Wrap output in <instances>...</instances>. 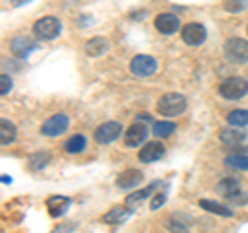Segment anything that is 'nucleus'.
<instances>
[{
  "instance_id": "17",
  "label": "nucleus",
  "mask_w": 248,
  "mask_h": 233,
  "mask_svg": "<svg viewBox=\"0 0 248 233\" xmlns=\"http://www.w3.org/2000/svg\"><path fill=\"white\" fill-rule=\"evenodd\" d=\"M219 138L223 145L240 146V143H244V138H246V132H240V128H226L219 134Z\"/></svg>"
},
{
  "instance_id": "23",
  "label": "nucleus",
  "mask_w": 248,
  "mask_h": 233,
  "mask_svg": "<svg viewBox=\"0 0 248 233\" xmlns=\"http://www.w3.org/2000/svg\"><path fill=\"white\" fill-rule=\"evenodd\" d=\"M228 124L230 126H236V128H242L248 126V110H234L228 114Z\"/></svg>"
},
{
  "instance_id": "12",
  "label": "nucleus",
  "mask_w": 248,
  "mask_h": 233,
  "mask_svg": "<svg viewBox=\"0 0 248 233\" xmlns=\"http://www.w3.org/2000/svg\"><path fill=\"white\" fill-rule=\"evenodd\" d=\"M37 48V42L35 40H31V37H25V35H19V37H15L13 44H11V50L13 54L17 58H25L27 54L31 50H35Z\"/></svg>"
},
{
  "instance_id": "14",
  "label": "nucleus",
  "mask_w": 248,
  "mask_h": 233,
  "mask_svg": "<svg viewBox=\"0 0 248 233\" xmlns=\"http://www.w3.org/2000/svg\"><path fill=\"white\" fill-rule=\"evenodd\" d=\"M157 186H159V182H153L151 186H147V188L139 190V192H135V194H130V196L126 198V208H130V211H135V208H137L139 204H141L143 200H145L147 196H149V194H151L155 188H157Z\"/></svg>"
},
{
  "instance_id": "11",
  "label": "nucleus",
  "mask_w": 248,
  "mask_h": 233,
  "mask_svg": "<svg viewBox=\"0 0 248 233\" xmlns=\"http://www.w3.org/2000/svg\"><path fill=\"white\" fill-rule=\"evenodd\" d=\"M164 153H166V146L161 145V143H147L141 151H139V161L141 163H153V161H157L164 157Z\"/></svg>"
},
{
  "instance_id": "10",
  "label": "nucleus",
  "mask_w": 248,
  "mask_h": 233,
  "mask_svg": "<svg viewBox=\"0 0 248 233\" xmlns=\"http://www.w3.org/2000/svg\"><path fill=\"white\" fill-rule=\"evenodd\" d=\"M147 134H149V130L143 122H135L133 126H128V130L124 132V143L128 146H141V143H145Z\"/></svg>"
},
{
  "instance_id": "22",
  "label": "nucleus",
  "mask_w": 248,
  "mask_h": 233,
  "mask_svg": "<svg viewBox=\"0 0 248 233\" xmlns=\"http://www.w3.org/2000/svg\"><path fill=\"white\" fill-rule=\"evenodd\" d=\"M217 192L223 194L226 198H230L232 194L240 192V184H238V180H234V177H226V180H221L219 186H217Z\"/></svg>"
},
{
  "instance_id": "15",
  "label": "nucleus",
  "mask_w": 248,
  "mask_h": 233,
  "mask_svg": "<svg viewBox=\"0 0 248 233\" xmlns=\"http://www.w3.org/2000/svg\"><path fill=\"white\" fill-rule=\"evenodd\" d=\"M68 206H71V200H68L66 196H52V198H48V213L52 217L64 215Z\"/></svg>"
},
{
  "instance_id": "16",
  "label": "nucleus",
  "mask_w": 248,
  "mask_h": 233,
  "mask_svg": "<svg viewBox=\"0 0 248 233\" xmlns=\"http://www.w3.org/2000/svg\"><path fill=\"white\" fill-rule=\"evenodd\" d=\"M110 48V44H108V40H104V37H93V40H89L87 44H85V52H87V56H102V54H106V50Z\"/></svg>"
},
{
  "instance_id": "25",
  "label": "nucleus",
  "mask_w": 248,
  "mask_h": 233,
  "mask_svg": "<svg viewBox=\"0 0 248 233\" xmlns=\"http://www.w3.org/2000/svg\"><path fill=\"white\" fill-rule=\"evenodd\" d=\"M174 130H176V126L172 122H155L153 124V134L157 138H168Z\"/></svg>"
},
{
  "instance_id": "2",
  "label": "nucleus",
  "mask_w": 248,
  "mask_h": 233,
  "mask_svg": "<svg viewBox=\"0 0 248 233\" xmlns=\"http://www.w3.org/2000/svg\"><path fill=\"white\" fill-rule=\"evenodd\" d=\"M248 93V81L240 76H230L219 85V95L228 102H238Z\"/></svg>"
},
{
  "instance_id": "7",
  "label": "nucleus",
  "mask_w": 248,
  "mask_h": 233,
  "mask_svg": "<svg viewBox=\"0 0 248 233\" xmlns=\"http://www.w3.org/2000/svg\"><path fill=\"white\" fill-rule=\"evenodd\" d=\"M207 40V29L201 23H188L182 27V42L186 45H201Z\"/></svg>"
},
{
  "instance_id": "4",
  "label": "nucleus",
  "mask_w": 248,
  "mask_h": 233,
  "mask_svg": "<svg viewBox=\"0 0 248 233\" xmlns=\"http://www.w3.org/2000/svg\"><path fill=\"white\" fill-rule=\"evenodd\" d=\"M130 73H133L135 76H139V79L151 76V74L157 73V60L151 58V56H145V54L135 56L133 60H130Z\"/></svg>"
},
{
  "instance_id": "27",
  "label": "nucleus",
  "mask_w": 248,
  "mask_h": 233,
  "mask_svg": "<svg viewBox=\"0 0 248 233\" xmlns=\"http://www.w3.org/2000/svg\"><path fill=\"white\" fill-rule=\"evenodd\" d=\"M223 6H226V11H230V13H240L248 6V0H226Z\"/></svg>"
},
{
  "instance_id": "20",
  "label": "nucleus",
  "mask_w": 248,
  "mask_h": 233,
  "mask_svg": "<svg viewBox=\"0 0 248 233\" xmlns=\"http://www.w3.org/2000/svg\"><path fill=\"white\" fill-rule=\"evenodd\" d=\"M128 213H130V208L116 206V208H112V211L104 217V221L110 223V225H118V223H124V221L128 219Z\"/></svg>"
},
{
  "instance_id": "30",
  "label": "nucleus",
  "mask_w": 248,
  "mask_h": 233,
  "mask_svg": "<svg viewBox=\"0 0 248 233\" xmlns=\"http://www.w3.org/2000/svg\"><path fill=\"white\" fill-rule=\"evenodd\" d=\"M228 200H230V203H234V204H246V203H248L246 194H242V192H236V194H232V196H230Z\"/></svg>"
},
{
  "instance_id": "13",
  "label": "nucleus",
  "mask_w": 248,
  "mask_h": 233,
  "mask_svg": "<svg viewBox=\"0 0 248 233\" xmlns=\"http://www.w3.org/2000/svg\"><path fill=\"white\" fill-rule=\"evenodd\" d=\"M141 182H143V174L139 172V169H128V172L118 175V188H122V190H130Z\"/></svg>"
},
{
  "instance_id": "28",
  "label": "nucleus",
  "mask_w": 248,
  "mask_h": 233,
  "mask_svg": "<svg viewBox=\"0 0 248 233\" xmlns=\"http://www.w3.org/2000/svg\"><path fill=\"white\" fill-rule=\"evenodd\" d=\"M11 89H13V79L9 74H2L0 76V93H2V95H9Z\"/></svg>"
},
{
  "instance_id": "1",
  "label": "nucleus",
  "mask_w": 248,
  "mask_h": 233,
  "mask_svg": "<svg viewBox=\"0 0 248 233\" xmlns=\"http://www.w3.org/2000/svg\"><path fill=\"white\" fill-rule=\"evenodd\" d=\"M184 110H186V97L180 95V93H166L157 102V112L161 116H168V118L180 116Z\"/></svg>"
},
{
  "instance_id": "24",
  "label": "nucleus",
  "mask_w": 248,
  "mask_h": 233,
  "mask_svg": "<svg viewBox=\"0 0 248 233\" xmlns=\"http://www.w3.org/2000/svg\"><path fill=\"white\" fill-rule=\"evenodd\" d=\"M48 163H50V155L48 153H33V155H31V157H29V169H31V172H37V169H44L46 165H48Z\"/></svg>"
},
{
  "instance_id": "3",
  "label": "nucleus",
  "mask_w": 248,
  "mask_h": 233,
  "mask_svg": "<svg viewBox=\"0 0 248 233\" xmlns=\"http://www.w3.org/2000/svg\"><path fill=\"white\" fill-rule=\"evenodd\" d=\"M60 31H62V23L56 17H42L33 23V33L37 40H44V42L56 40Z\"/></svg>"
},
{
  "instance_id": "18",
  "label": "nucleus",
  "mask_w": 248,
  "mask_h": 233,
  "mask_svg": "<svg viewBox=\"0 0 248 233\" xmlns=\"http://www.w3.org/2000/svg\"><path fill=\"white\" fill-rule=\"evenodd\" d=\"M15 136H17V128H15V124L9 122L6 118H2L0 120V143L6 146V145H11L15 141Z\"/></svg>"
},
{
  "instance_id": "8",
  "label": "nucleus",
  "mask_w": 248,
  "mask_h": 233,
  "mask_svg": "<svg viewBox=\"0 0 248 233\" xmlns=\"http://www.w3.org/2000/svg\"><path fill=\"white\" fill-rule=\"evenodd\" d=\"M66 128H68V116L56 114L42 124V134L44 136H60L62 132H66Z\"/></svg>"
},
{
  "instance_id": "19",
  "label": "nucleus",
  "mask_w": 248,
  "mask_h": 233,
  "mask_svg": "<svg viewBox=\"0 0 248 233\" xmlns=\"http://www.w3.org/2000/svg\"><path fill=\"white\" fill-rule=\"evenodd\" d=\"M199 206L205 208L207 213H213V215H219V217H232V208L223 206L219 203H215V200H201Z\"/></svg>"
},
{
  "instance_id": "29",
  "label": "nucleus",
  "mask_w": 248,
  "mask_h": 233,
  "mask_svg": "<svg viewBox=\"0 0 248 233\" xmlns=\"http://www.w3.org/2000/svg\"><path fill=\"white\" fill-rule=\"evenodd\" d=\"M166 203V192H159V194H155L153 200H151V211H157V208H161Z\"/></svg>"
},
{
  "instance_id": "31",
  "label": "nucleus",
  "mask_w": 248,
  "mask_h": 233,
  "mask_svg": "<svg viewBox=\"0 0 248 233\" xmlns=\"http://www.w3.org/2000/svg\"><path fill=\"white\" fill-rule=\"evenodd\" d=\"M166 225H168V227H172V229H176L174 233H188V231H186V227H184V225H178L174 219H170Z\"/></svg>"
},
{
  "instance_id": "26",
  "label": "nucleus",
  "mask_w": 248,
  "mask_h": 233,
  "mask_svg": "<svg viewBox=\"0 0 248 233\" xmlns=\"http://www.w3.org/2000/svg\"><path fill=\"white\" fill-rule=\"evenodd\" d=\"M226 165L246 172V169H248V157H244V155H228V157H226Z\"/></svg>"
},
{
  "instance_id": "32",
  "label": "nucleus",
  "mask_w": 248,
  "mask_h": 233,
  "mask_svg": "<svg viewBox=\"0 0 248 233\" xmlns=\"http://www.w3.org/2000/svg\"><path fill=\"white\" fill-rule=\"evenodd\" d=\"M73 227H75L73 223H64V225H60V227L54 229L52 233H68V229H73Z\"/></svg>"
},
{
  "instance_id": "5",
  "label": "nucleus",
  "mask_w": 248,
  "mask_h": 233,
  "mask_svg": "<svg viewBox=\"0 0 248 233\" xmlns=\"http://www.w3.org/2000/svg\"><path fill=\"white\" fill-rule=\"evenodd\" d=\"M226 56L232 60V62H248V42L246 40H240V37H232V40L226 42Z\"/></svg>"
},
{
  "instance_id": "9",
  "label": "nucleus",
  "mask_w": 248,
  "mask_h": 233,
  "mask_svg": "<svg viewBox=\"0 0 248 233\" xmlns=\"http://www.w3.org/2000/svg\"><path fill=\"white\" fill-rule=\"evenodd\" d=\"M155 29L164 35H172L180 29V19L174 13H161L155 17Z\"/></svg>"
},
{
  "instance_id": "6",
  "label": "nucleus",
  "mask_w": 248,
  "mask_h": 233,
  "mask_svg": "<svg viewBox=\"0 0 248 233\" xmlns=\"http://www.w3.org/2000/svg\"><path fill=\"white\" fill-rule=\"evenodd\" d=\"M120 134H122V126L118 122H104L102 126L95 128V132H93V138H95V143H99V145H110Z\"/></svg>"
},
{
  "instance_id": "21",
  "label": "nucleus",
  "mask_w": 248,
  "mask_h": 233,
  "mask_svg": "<svg viewBox=\"0 0 248 233\" xmlns=\"http://www.w3.org/2000/svg\"><path fill=\"white\" fill-rule=\"evenodd\" d=\"M85 146H87V141H85V136L83 134H75V136H71L68 141L64 143V151L68 153V155H75V153H81Z\"/></svg>"
}]
</instances>
